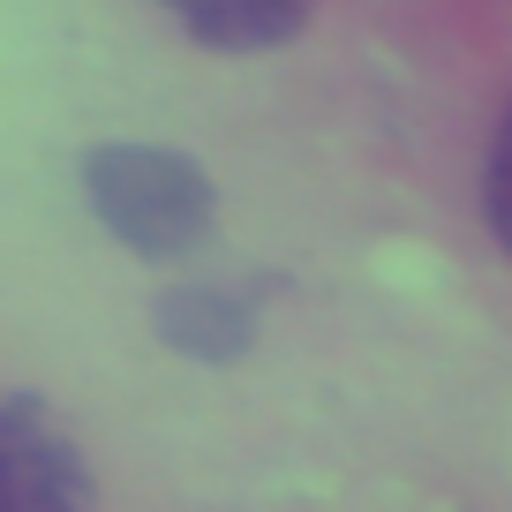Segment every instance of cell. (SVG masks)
<instances>
[{"label": "cell", "instance_id": "6da1fadb", "mask_svg": "<svg viewBox=\"0 0 512 512\" xmlns=\"http://www.w3.org/2000/svg\"><path fill=\"white\" fill-rule=\"evenodd\" d=\"M83 196H91L98 226L121 249L151 256V264L204 249L211 211H219L204 166L181 159V151H159V144H98L83 159Z\"/></svg>", "mask_w": 512, "mask_h": 512}, {"label": "cell", "instance_id": "3957f363", "mask_svg": "<svg viewBox=\"0 0 512 512\" xmlns=\"http://www.w3.org/2000/svg\"><path fill=\"white\" fill-rule=\"evenodd\" d=\"M159 332H166V347H181L189 362H241L249 339H256V294L219 287V279L174 287L159 302Z\"/></svg>", "mask_w": 512, "mask_h": 512}, {"label": "cell", "instance_id": "277c9868", "mask_svg": "<svg viewBox=\"0 0 512 512\" xmlns=\"http://www.w3.org/2000/svg\"><path fill=\"white\" fill-rule=\"evenodd\" d=\"M159 8L211 53H272L302 38L317 0H159Z\"/></svg>", "mask_w": 512, "mask_h": 512}, {"label": "cell", "instance_id": "5b68a950", "mask_svg": "<svg viewBox=\"0 0 512 512\" xmlns=\"http://www.w3.org/2000/svg\"><path fill=\"white\" fill-rule=\"evenodd\" d=\"M482 219H490L497 249L512 256V113H505V128H497V144H490V166H482Z\"/></svg>", "mask_w": 512, "mask_h": 512}, {"label": "cell", "instance_id": "7a4b0ae2", "mask_svg": "<svg viewBox=\"0 0 512 512\" xmlns=\"http://www.w3.org/2000/svg\"><path fill=\"white\" fill-rule=\"evenodd\" d=\"M0 512H98L83 452L31 400H0Z\"/></svg>", "mask_w": 512, "mask_h": 512}]
</instances>
